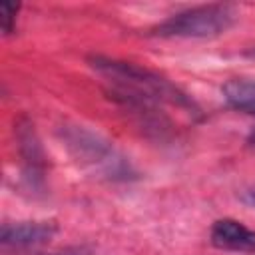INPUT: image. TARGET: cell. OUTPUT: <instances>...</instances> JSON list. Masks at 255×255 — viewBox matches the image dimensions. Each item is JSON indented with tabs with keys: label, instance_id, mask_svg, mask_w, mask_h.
Instances as JSON below:
<instances>
[{
	"label": "cell",
	"instance_id": "obj_10",
	"mask_svg": "<svg viewBox=\"0 0 255 255\" xmlns=\"http://www.w3.org/2000/svg\"><path fill=\"white\" fill-rule=\"evenodd\" d=\"M247 143H249V145H251V147L255 149V131H253V133H251V135L247 137Z\"/></svg>",
	"mask_w": 255,
	"mask_h": 255
},
{
	"label": "cell",
	"instance_id": "obj_4",
	"mask_svg": "<svg viewBox=\"0 0 255 255\" xmlns=\"http://www.w3.org/2000/svg\"><path fill=\"white\" fill-rule=\"evenodd\" d=\"M58 227L52 221H18V223H4L2 225V233H0V241L6 247H16V249H24V247H34V245H42L48 239H52L56 235Z\"/></svg>",
	"mask_w": 255,
	"mask_h": 255
},
{
	"label": "cell",
	"instance_id": "obj_2",
	"mask_svg": "<svg viewBox=\"0 0 255 255\" xmlns=\"http://www.w3.org/2000/svg\"><path fill=\"white\" fill-rule=\"evenodd\" d=\"M62 139L72 155L88 169L106 175L110 179H128L131 169L129 163L118 153V149L100 133L84 126H66Z\"/></svg>",
	"mask_w": 255,
	"mask_h": 255
},
{
	"label": "cell",
	"instance_id": "obj_6",
	"mask_svg": "<svg viewBox=\"0 0 255 255\" xmlns=\"http://www.w3.org/2000/svg\"><path fill=\"white\" fill-rule=\"evenodd\" d=\"M223 96L231 108L255 116V80H229L223 86Z\"/></svg>",
	"mask_w": 255,
	"mask_h": 255
},
{
	"label": "cell",
	"instance_id": "obj_9",
	"mask_svg": "<svg viewBox=\"0 0 255 255\" xmlns=\"http://www.w3.org/2000/svg\"><path fill=\"white\" fill-rule=\"evenodd\" d=\"M241 201L247 203L249 207H255V187H249L241 193Z\"/></svg>",
	"mask_w": 255,
	"mask_h": 255
},
{
	"label": "cell",
	"instance_id": "obj_1",
	"mask_svg": "<svg viewBox=\"0 0 255 255\" xmlns=\"http://www.w3.org/2000/svg\"><path fill=\"white\" fill-rule=\"evenodd\" d=\"M90 66L112 84L114 98H118L129 110L141 116L145 114L147 122L155 118L157 104H171L189 114L197 112L195 104L179 88H175L169 80L145 68H139L129 62L102 58V56L90 58Z\"/></svg>",
	"mask_w": 255,
	"mask_h": 255
},
{
	"label": "cell",
	"instance_id": "obj_7",
	"mask_svg": "<svg viewBox=\"0 0 255 255\" xmlns=\"http://www.w3.org/2000/svg\"><path fill=\"white\" fill-rule=\"evenodd\" d=\"M16 4L10 2H2L0 4V26L4 34H12L14 24H16Z\"/></svg>",
	"mask_w": 255,
	"mask_h": 255
},
{
	"label": "cell",
	"instance_id": "obj_8",
	"mask_svg": "<svg viewBox=\"0 0 255 255\" xmlns=\"http://www.w3.org/2000/svg\"><path fill=\"white\" fill-rule=\"evenodd\" d=\"M40 255H92V251L88 247H68L62 251H54V253H40Z\"/></svg>",
	"mask_w": 255,
	"mask_h": 255
},
{
	"label": "cell",
	"instance_id": "obj_5",
	"mask_svg": "<svg viewBox=\"0 0 255 255\" xmlns=\"http://www.w3.org/2000/svg\"><path fill=\"white\" fill-rule=\"evenodd\" d=\"M211 243L217 249L237 251V253H255V231L245 227L237 219H219L211 227Z\"/></svg>",
	"mask_w": 255,
	"mask_h": 255
},
{
	"label": "cell",
	"instance_id": "obj_3",
	"mask_svg": "<svg viewBox=\"0 0 255 255\" xmlns=\"http://www.w3.org/2000/svg\"><path fill=\"white\" fill-rule=\"evenodd\" d=\"M235 10L229 4H207L187 8L163 20L153 28L161 38H213L227 32L235 22Z\"/></svg>",
	"mask_w": 255,
	"mask_h": 255
}]
</instances>
